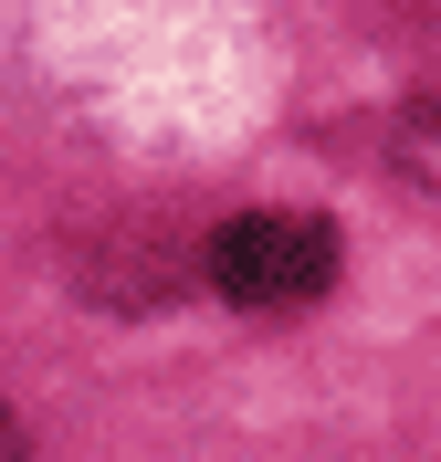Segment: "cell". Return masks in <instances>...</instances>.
Masks as SVG:
<instances>
[{"mask_svg": "<svg viewBox=\"0 0 441 462\" xmlns=\"http://www.w3.org/2000/svg\"><path fill=\"white\" fill-rule=\"evenodd\" d=\"M200 273L232 305H316L336 284V231L305 221V210H242L200 242Z\"/></svg>", "mask_w": 441, "mask_h": 462, "instance_id": "1", "label": "cell"}, {"mask_svg": "<svg viewBox=\"0 0 441 462\" xmlns=\"http://www.w3.org/2000/svg\"><path fill=\"white\" fill-rule=\"evenodd\" d=\"M400 169H410L420 189H441V95H420V106L400 116Z\"/></svg>", "mask_w": 441, "mask_h": 462, "instance_id": "2", "label": "cell"}, {"mask_svg": "<svg viewBox=\"0 0 441 462\" xmlns=\"http://www.w3.org/2000/svg\"><path fill=\"white\" fill-rule=\"evenodd\" d=\"M0 462H22V420H11V400H0Z\"/></svg>", "mask_w": 441, "mask_h": 462, "instance_id": "3", "label": "cell"}]
</instances>
